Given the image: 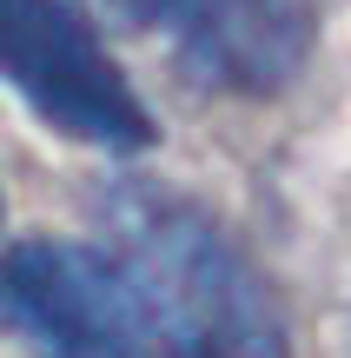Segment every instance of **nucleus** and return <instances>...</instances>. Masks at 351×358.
<instances>
[{
	"instance_id": "nucleus-4",
	"label": "nucleus",
	"mask_w": 351,
	"mask_h": 358,
	"mask_svg": "<svg viewBox=\"0 0 351 358\" xmlns=\"http://www.w3.org/2000/svg\"><path fill=\"white\" fill-rule=\"evenodd\" d=\"M179 53L219 93H265L292 87L312 53V7L305 0H172L166 7Z\"/></svg>"
},
{
	"instance_id": "nucleus-2",
	"label": "nucleus",
	"mask_w": 351,
	"mask_h": 358,
	"mask_svg": "<svg viewBox=\"0 0 351 358\" xmlns=\"http://www.w3.org/2000/svg\"><path fill=\"white\" fill-rule=\"evenodd\" d=\"M0 80L66 140L106 153L153 146V113L73 0H0Z\"/></svg>"
},
{
	"instance_id": "nucleus-1",
	"label": "nucleus",
	"mask_w": 351,
	"mask_h": 358,
	"mask_svg": "<svg viewBox=\"0 0 351 358\" xmlns=\"http://www.w3.org/2000/svg\"><path fill=\"white\" fill-rule=\"evenodd\" d=\"M106 239L166 358H292L272 285L193 199L166 186H113Z\"/></svg>"
},
{
	"instance_id": "nucleus-3",
	"label": "nucleus",
	"mask_w": 351,
	"mask_h": 358,
	"mask_svg": "<svg viewBox=\"0 0 351 358\" xmlns=\"http://www.w3.org/2000/svg\"><path fill=\"white\" fill-rule=\"evenodd\" d=\"M0 325L40 358H166L126 272L66 239H27L0 252Z\"/></svg>"
}]
</instances>
